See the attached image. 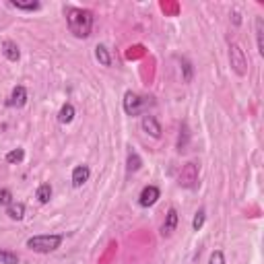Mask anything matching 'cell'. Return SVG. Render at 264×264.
<instances>
[{
    "label": "cell",
    "mask_w": 264,
    "mask_h": 264,
    "mask_svg": "<svg viewBox=\"0 0 264 264\" xmlns=\"http://www.w3.org/2000/svg\"><path fill=\"white\" fill-rule=\"evenodd\" d=\"M66 15V25L68 31H71L75 37L85 39L91 35L93 31V12L89 8H79V6H66L64 8Z\"/></svg>",
    "instance_id": "6da1fadb"
},
{
    "label": "cell",
    "mask_w": 264,
    "mask_h": 264,
    "mask_svg": "<svg viewBox=\"0 0 264 264\" xmlns=\"http://www.w3.org/2000/svg\"><path fill=\"white\" fill-rule=\"evenodd\" d=\"M62 242H64L62 233H41V235H33V238L27 240V248L37 254H50V252H56L62 246Z\"/></svg>",
    "instance_id": "7a4b0ae2"
},
{
    "label": "cell",
    "mask_w": 264,
    "mask_h": 264,
    "mask_svg": "<svg viewBox=\"0 0 264 264\" xmlns=\"http://www.w3.org/2000/svg\"><path fill=\"white\" fill-rule=\"evenodd\" d=\"M122 103H124V112L128 116H138V114H143L147 107L155 105V99H153V97H141L134 91H126Z\"/></svg>",
    "instance_id": "3957f363"
},
{
    "label": "cell",
    "mask_w": 264,
    "mask_h": 264,
    "mask_svg": "<svg viewBox=\"0 0 264 264\" xmlns=\"http://www.w3.org/2000/svg\"><path fill=\"white\" fill-rule=\"evenodd\" d=\"M229 64L235 71V75L240 77L248 75V56L240 44H229Z\"/></svg>",
    "instance_id": "277c9868"
},
{
    "label": "cell",
    "mask_w": 264,
    "mask_h": 264,
    "mask_svg": "<svg viewBox=\"0 0 264 264\" xmlns=\"http://www.w3.org/2000/svg\"><path fill=\"white\" fill-rule=\"evenodd\" d=\"M177 184L182 186V188H186V190L196 188V184H198V165L192 163V161L182 165L179 176H177Z\"/></svg>",
    "instance_id": "5b68a950"
},
{
    "label": "cell",
    "mask_w": 264,
    "mask_h": 264,
    "mask_svg": "<svg viewBox=\"0 0 264 264\" xmlns=\"http://www.w3.org/2000/svg\"><path fill=\"white\" fill-rule=\"evenodd\" d=\"M159 198H161V190L157 186H145L141 190V194H138V204H141L143 208H149V206L155 204Z\"/></svg>",
    "instance_id": "8992f818"
},
{
    "label": "cell",
    "mask_w": 264,
    "mask_h": 264,
    "mask_svg": "<svg viewBox=\"0 0 264 264\" xmlns=\"http://www.w3.org/2000/svg\"><path fill=\"white\" fill-rule=\"evenodd\" d=\"M27 99H29V95H27V89L23 85H17L15 89L10 91L8 95V99L4 101L6 107H23L27 103Z\"/></svg>",
    "instance_id": "52a82bcc"
},
{
    "label": "cell",
    "mask_w": 264,
    "mask_h": 264,
    "mask_svg": "<svg viewBox=\"0 0 264 264\" xmlns=\"http://www.w3.org/2000/svg\"><path fill=\"white\" fill-rule=\"evenodd\" d=\"M177 223H179V215H177V211H176V208L172 206L170 211H168V215H165L163 225H161V235H163V238H170V235L176 231Z\"/></svg>",
    "instance_id": "ba28073f"
},
{
    "label": "cell",
    "mask_w": 264,
    "mask_h": 264,
    "mask_svg": "<svg viewBox=\"0 0 264 264\" xmlns=\"http://www.w3.org/2000/svg\"><path fill=\"white\" fill-rule=\"evenodd\" d=\"M91 177V170L89 165H77V168L73 170V176H71V182H73V188H81L85 186L89 182Z\"/></svg>",
    "instance_id": "9c48e42d"
},
{
    "label": "cell",
    "mask_w": 264,
    "mask_h": 264,
    "mask_svg": "<svg viewBox=\"0 0 264 264\" xmlns=\"http://www.w3.org/2000/svg\"><path fill=\"white\" fill-rule=\"evenodd\" d=\"M141 128L149 134V136H153V138H161V124L157 122V118L155 116H143V120H141Z\"/></svg>",
    "instance_id": "30bf717a"
},
{
    "label": "cell",
    "mask_w": 264,
    "mask_h": 264,
    "mask_svg": "<svg viewBox=\"0 0 264 264\" xmlns=\"http://www.w3.org/2000/svg\"><path fill=\"white\" fill-rule=\"evenodd\" d=\"M6 217H8L10 221H23V217H25V204L12 200V202L6 206Z\"/></svg>",
    "instance_id": "8fae6325"
},
{
    "label": "cell",
    "mask_w": 264,
    "mask_h": 264,
    "mask_svg": "<svg viewBox=\"0 0 264 264\" xmlns=\"http://www.w3.org/2000/svg\"><path fill=\"white\" fill-rule=\"evenodd\" d=\"M2 54H4V58L10 60V62H17L21 58V50H19V46L15 44V41H4V44H2Z\"/></svg>",
    "instance_id": "7c38bea8"
},
{
    "label": "cell",
    "mask_w": 264,
    "mask_h": 264,
    "mask_svg": "<svg viewBox=\"0 0 264 264\" xmlns=\"http://www.w3.org/2000/svg\"><path fill=\"white\" fill-rule=\"evenodd\" d=\"M95 58H97V62H99L101 66H112V62H114L112 52H109L107 46H103V44H99V46L95 48Z\"/></svg>",
    "instance_id": "4fadbf2b"
},
{
    "label": "cell",
    "mask_w": 264,
    "mask_h": 264,
    "mask_svg": "<svg viewBox=\"0 0 264 264\" xmlns=\"http://www.w3.org/2000/svg\"><path fill=\"white\" fill-rule=\"evenodd\" d=\"M75 116H77L75 105H73V103H64V105L60 107V112H58V122H60V124H71V122L75 120Z\"/></svg>",
    "instance_id": "5bb4252c"
},
{
    "label": "cell",
    "mask_w": 264,
    "mask_h": 264,
    "mask_svg": "<svg viewBox=\"0 0 264 264\" xmlns=\"http://www.w3.org/2000/svg\"><path fill=\"white\" fill-rule=\"evenodd\" d=\"M141 165H143V159L138 157V153L136 151H128V159H126V172L128 174H134V172H138L141 170Z\"/></svg>",
    "instance_id": "9a60e30c"
},
{
    "label": "cell",
    "mask_w": 264,
    "mask_h": 264,
    "mask_svg": "<svg viewBox=\"0 0 264 264\" xmlns=\"http://www.w3.org/2000/svg\"><path fill=\"white\" fill-rule=\"evenodd\" d=\"M188 143H190V128H188V124L184 122L182 126H179V136H177V151L182 153L188 149Z\"/></svg>",
    "instance_id": "2e32d148"
},
{
    "label": "cell",
    "mask_w": 264,
    "mask_h": 264,
    "mask_svg": "<svg viewBox=\"0 0 264 264\" xmlns=\"http://www.w3.org/2000/svg\"><path fill=\"white\" fill-rule=\"evenodd\" d=\"M52 194H54V190H52L50 184H41V186L35 190V198H37L39 204H48L50 198H52Z\"/></svg>",
    "instance_id": "e0dca14e"
},
{
    "label": "cell",
    "mask_w": 264,
    "mask_h": 264,
    "mask_svg": "<svg viewBox=\"0 0 264 264\" xmlns=\"http://www.w3.org/2000/svg\"><path fill=\"white\" fill-rule=\"evenodd\" d=\"M256 46H258V54L264 56V21H262V17H256Z\"/></svg>",
    "instance_id": "ac0fdd59"
},
{
    "label": "cell",
    "mask_w": 264,
    "mask_h": 264,
    "mask_svg": "<svg viewBox=\"0 0 264 264\" xmlns=\"http://www.w3.org/2000/svg\"><path fill=\"white\" fill-rule=\"evenodd\" d=\"M10 4L17 10H25V12H35V10L41 8V2H37V0H31V2H19V0H12Z\"/></svg>",
    "instance_id": "d6986e66"
},
{
    "label": "cell",
    "mask_w": 264,
    "mask_h": 264,
    "mask_svg": "<svg viewBox=\"0 0 264 264\" xmlns=\"http://www.w3.org/2000/svg\"><path fill=\"white\" fill-rule=\"evenodd\" d=\"M0 264H19V254L10 250H0Z\"/></svg>",
    "instance_id": "ffe728a7"
},
{
    "label": "cell",
    "mask_w": 264,
    "mask_h": 264,
    "mask_svg": "<svg viewBox=\"0 0 264 264\" xmlns=\"http://www.w3.org/2000/svg\"><path fill=\"white\" fill-rule=\"evenodd\" d=\"M204 221H206V211H204V208H198L196 215H194V219H192V229L200 231L204 227Z\"/></svg>",
    "instance_id": "44dd1931"
},
{
    "label": "cell",
    "mask_w": 264,
    "mask_h": 264,
    "mask_svg": "<svg viewBox=\"0 0 264 264\" xmlns=\"http://www.w3.org/2000/svg\"><path fill=\"white\" fill-rule=\"evenodd\" d=\"M25 159V151L23 149H12L4 155V161L6 163H21Z\"/></svg>",
    "instance_id": "7402d4cb"
},
{
    "label": "cell",
    "mask_w": 264,
    "mask_h": 264,
    "mask_svg": "<svg viewBox=\"0 0 264 264\" xmlns=\"http://www.w3.org/2000/svg\"><path fill=\"white\" fill-rule=\"evenodd\" d=\"M179 64H182V71H184V81H186V83H190V81H192V77H194V68H192V64H190L186 58L179 60Z\"/></svg>",
    "instance_id": "603a6c76"
},
{
    "label": "cell",
    "mask_w": 264,
    "mask_h": 264,
    "mask_svg": "<svg viewBox=\"0 0 264 264\" xmlns=\"http://www.w3.org/2000/svg\"><path fill=\"white\" fill-rule=\"evenodd\" d=\"M12 202V192L8 188H0V206H8Z\"/></svg>",
    "instance_id": "cb8c5ba5"
},
{
    "label": "cell",
    "mask_w": 264,
    "mask_h": 264,
    "mask_svg": "<svg viewBox=\"0 0 264 264\" xmlns=\"http://www.w3.org/2000/svg\"><path fill=\"white\" fill-rule=\"evenodd\" d=\"M208 264H225V254L221 250H215L211 258H208Z\"/></svg>",
    "instance_id": "d4e9b609"
},
{
    "label": "cell",
    "mask_w": 264,
    "mask_h": 264,
    "mask_svg": "<svg viewBox=\"0 0 264 264\" xmlns=\"http://www.w3.org/2000/svg\"><path fill=\"white\" fill-rule=\"evenodd\" d=\"M231 17H233V25H240V23H242V17H240V12H238V10H233V12H231Z\"/></svg>",
    "instance_id": "484cf974"
}]
</instances>
